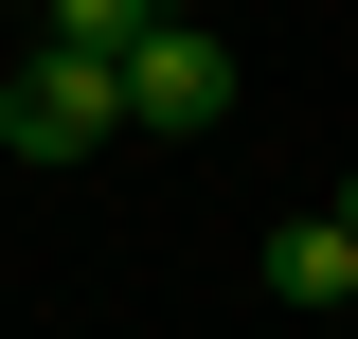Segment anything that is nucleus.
Segmentation results:
<instances>
[{
	"instance_id": "1",
	"label": "nucleus",
	"mask_w": 358,
	"mask_h": 339,
	"mask_svg": "<svg viewBox=\"0 0 358 339\" xmlns=\"http://www.w3.org/2000/svg\"><path fill=\"white\" fill-rule=\"evenodd\" d=\"M0 143H18V161H90V143H126V54L18 36V54H0Z\"/></svg>"
},
{
	"instance_id": "2",
	"label": "nucleus",
	"mask_w": 358,
	"mask_h": 339,
	"mask_svg": "<svg viewBox=\"0 0 358 339\" xmlns=\"http://www.w3.org/2000/svg\"><path fill=\"white\" fill-rule=\"evenodd\" d=\"M126 126H143V143H215V126H233V36H215V18L162 0V18L126 36Z\"/></svg>"
},
{
	"instance_id": "3",
	"label": "nucleus",
	"mask_w": 358,
	"mask_h": 339,
	"mask_svg": "<svg viewBox=\"0 0 358 339\" xmlns=\"http://www.w3.org/2000/svg\"><path fill=\"white\" fill-rule=\"evenodd\" d=\"M268 303H305V322H341V303H358V214H341V197L268 232Z\"/></svg>"
},
{
	"instance_id": "4",
	"label": "nucleus",
	"mask_w": 358,
	"mask_h": 339,
	"mask_svg": "<svg viewBox=\"0 0 358 339\" xmlns=\"http://www.w3.org/2000/svg\"><path fill=\"white\" fill-rule=\"evenodd\" d=\"M162 0H36V36H72V54H126Z\"/></svg>"
},
{
	"instance_id": "5",
	"label": "nucleus",
	"mask_w": 358,
	"mask_h": 339,
	"mask_svg": "<svg viewBox=\"0 0 358 339\" xmlns=\"http://www.w3.org/2000/svg\"><path fill=\"white\" fill-rule=\"evenodd\" d=\"M341 214H358V179H341Z\"/></svg>"
},
{
	"instance_id": "6",
	"label": "nucleus",
	"mask_w": 358,
	"mask_h": 339,
	"mask_svg": "<svg viewBox=\"0 0 358 339\" xmlns=\"http://www.w3.org/2000/svg\"><path fill=\"white\" fill-rule=\"evenodd\" d=\"M18 18H36V0H18Z\"/></svg>"
},
{
	"instance_id": "7",
	"label": "nucleus",
	"mask_w": 358,
	"mask_h": 339,
	"mask_svg": "<svg viewBox=\"0 0 358 339\" xmlns=\"http://www.w3.org/2000/svg\"><path fill=\"white\" fill-rule=\"evenodd\" d=\"M341 322H358V303H341Z\"/></svg>"
}]
</instances>
